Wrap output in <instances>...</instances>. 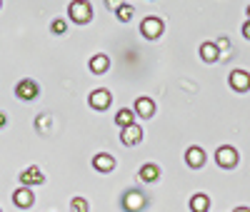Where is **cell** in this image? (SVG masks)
<instances>
[{"label": "cell", "mask_w": 250, "mask_h": 212, "mask_svg": "<svg viewBox=\"0 0 250 212\" xmlns=\"http://www.w3.org/2000/svg\"><path fill=\"white\" fill-rule=\"evenodd\" d=\"M120 140H123V145H128V147H133V145L143 142V127H140V125H130V127H125V130L120 133Z\"/></svg>", "instance_id": "8fae6325"}, {"label": "cell", "mask_w": 250, "mask_h": 212, "mask_svg": "<svg viewBox=\"0 0 250 212\" xmlns=\"http://www.w3.org/2000/svg\"><path fill=\"white\" fill-rule=\"evenodd\" d=\"M13 202L20 207V210H25V207H33L35 202V195H33V190L30 187H18L15 193H13Z\"/></svg>", "instance_id": "30bf717a"}, {"label": "cell", "mask_w": 250, "mask_h": 212, "mask_svg": "<svg viewBox=\"0 0 250 212\" xmlns=\"http://www.w3.org/2000/svg\"><path fill=\"white\" fill-rule=\"evenodd\" d=\"M245 13H248V20H250V5H248V8H245Z\"/></svg>", "instance_id": "484cf974"}, {"label": "cell", "mask_w": 250, "mask_h": 212, "mask_svg": "<svg viewBox=\"0 0 250 212\" xmlns=\"http://www.w3.org/2000/svg\"><path fill=\"white\" fill-rule=\"evenodd\" d=\"M133 120H135V113H133L130 108H123V110H118V115H115V125L123 127V130H125V127H130V125H135Z\"/></svg>", "instance_id": "ac0fdd59"}, {"label": "cell", "mask_w": 250, "mask_h": 212, "mask_svg": "<svg viewBox=\"0 0 250 212\" xmlns=\"http://www.w3.org/2000/svg\"><path fill=\"white\" fill-rule=\"evenodd\" d=\"M50 30L55 33V35H62L68 30V25H65V20H53V25H50Z\"/></svg>", "instance_id": "7402d4cb"}, {"label": "cell", "mask_w": 250, "mask_h": 212, "mask_svg": "<svg viewBox=\"0 0 250 212\" xmlns=\"http://www.w3.org/2000/svg\"><path fill=\"white\" fill-rule=\"evenodd\" d=\"M208 207H210V197L205 193H198L190 197V212H208Z\"/></svg>", "instance_id": "e0dca14e"}, {"label": "cell", "mask_w": 250, "mask_h": 212, "mask_svg": "<svg viewBox=\"0 0 250 212\" xmlns=\"http://www.w3.org/2000/svg\"><path fill=\"white\" fill-rule=\"evenodd\" d=\"M88 65H90V73H93V75H103V73L110 68V58H108V55H103V53H98V55L90 58Z\"/></svg>", "instance_id": "5bb4252c"}, {"label": "cell", "mask_w": 250, "mask_h": 212, "mask_svg": "<svg viewBox=\"0 0 250 212\" xmlns=\"http://www.w3.org/2000/svg\"><path fill=\"white\" fill-rule=\"evenodd\" d=\"M35 127H38V133H50V127H53V120H50V115H38V120H35Z\"/></svg>", "instance_id": "ffe728a7"}, {"label": "cell", "mask_w": 250, "mask_h": 212, "mask_svg": "<svg viewBox=\"0 0 250 212\" xmlns=\"http://www.w3.org/2000/svg\"><path fill=\"white\" fill-rule=\"evenodd\" d=\"M200 58L205 62H218L220 60V50H218L215 42H203L200 45Z\"/></svg>", "instance_id": "9a60e30c"}, {"label": "cell", "mask_w": 250, "mask_h": 212, "mask_svg": "<svg viewBox=\"0 0 250 212\" xmlns=\"http://www.w3.org/2000/svg\"><path fill=\"white\" fill-rule=\"evenodd\" d=\"M88 102H90V108H95V110H105V108H110L113 95H110V90H105V88H98V90L90 93Z\"/></svg>", "instance_id": "5b68a950"}, {"label": "cell", "mask_w": 250, "mask_h": 212, "mask_svg": "<svg viewBox=\"0 0 250 212\" xmlns=\"http://www.w3.org/2000/svg\"><path fill=\"white\" fill-rule=\"evenodd\" d=\"M145 207V195L140 190H128V193L123 195V210L125 212H140Z\"/></svg>", "instance_id": "277c9868"}, {"label": "cell", "mask_w": 250, "mask_h": 212, "mask_svg": "<svg viewBox=\"0 0 250 212\" xmlns=\"http://www.w3.org/2000/svg\"><path fill=\"white\" fill-rule=\"evenodd\" d=\"M163 20L160 18H155V15H148L140 23V33H143V38H148V40H155V38H160L163 35Z\"/></svg>", "instance_id": "3957f363"}, {"label": "cell", "mask_w": 250, "mask_h": 212, "mask_svg": "<svg viewBox=\"0 0 250 212\" xmlns=\"http://www.w3.org/2000/svg\"><path fill=\"white\" fill-rule=\"evenodd\" d=\"M133 113H135V115H140V117H145V120H150V117L155 115V102H153L150 97H138V100H135Z\"/></svg>", "instance_id": "7c38bea8"}, {"label": "cell", "mask_w": 250, "mask_h": 212, "mask_svg": "<svg viewBox=\"0 0 250 212\" xmlns=\"http://www.w3.org/2000/svg\"><path fill=\"white\" fill-rule=\"evenodd\" d=\"M20 182H23V187H33V185H43V182H45V175L40 173V167L30 165V167H25L23 173H20Z\"/></svg>", "instance_id": "8992f818"}, {"label": "cell", "mask_w": 250, "mask_h": 212, "mask_svg": "<svg viewBox=\"0 0 250 212\" xmlns=\"http://www.w3.org/2000/svg\"><path fill=\"white\" fill-rule=\"evenodd\" d=\"M68 13H70V20L78 25H85L93 20V5L90 3H83V0H75V3L68 5Z\"/></svg>", "instance_id": "6da1fadb"}, {"label": "cell", "mask_w": 250, "mask_h": 212, "mask_svg": "<svg viewBox=\"0 0 250 212\" xmlns=\"http://www.w3.org/2000/svg\"><path fill=\"white\" fill-rule=\"evenodd\" d=\"M0 5H3V3H0Z\"/></svg>", "instance_id": "4316f807"}, {"label": "cell", "mask_w": 250, "mask_h": 212, "mask_svg": "<svg viewBox=\"0 0 250 212\" xmlns=\"http://www.w3.org/2000/svg\"><path fill=\"white\" fill-rule=\"evenodd\" d=\"M205 150L203 147H198V145H190L185 150V162H188V167H193V170H200L203 165H205Z\"/></svg>", "instance_id": "52a82bcc"}, {"label": "cell", "mask_w": 250, "mask_h": 212, "mask_svg": "<svg viewBox=\"0 0 250 212\" xmlns=\"http://www.w3.org/2000/svg\"><path fill=\"white\" fill-rule=\"evenodd\" d=\"M115 13H118V20H120V23H130V18H133L135 8L128 5V3H120V5H115Z\"/></svg>", "instance_id": "d6986e66"}, {"label": "cell", "mask_w": 250, "mask_h": 212, "mask_svg": "<svg viewBox=\"0 0 250 212\" xmlns=\"http://www.w3.org/2000/svg\"><path fill=\"white\" fill-rule=\"evenodd\" d=\"M70 212H88V200L85 197H73L70 200Z\"/></svg>", "instance_id": "44dd1931"}, {"label": "cell", "mask_w": 250, "mask_h": 212, "mask_svg": "<svg viewBox=\"0 0 250 212\" xmlns=\"http://www.w3.org/2000/svg\"><path fill=\"white\" fill-rule=\"evenodd\" d=\"M5 122H8V117H5V113H0V127H5Z\"/></svg>", "instance_id": "cb8c5ba5"}, {"label": "cell", "mask_w": 250, "mask_h": 212, "mask_svg": "<svg viewBox=\"0 0 250 212\" xmlns=\"http://www.w3.org/2000/svg\"><path fill=\"white\" fill-rule=\"evenodd\" d=\"M243 38H248V40H250V20L243 25Z\"/></svg>", "instance_id": "603a6c76"}, {"label": "cell", "mask_w": 250, "mask_h": 212, "mask_svg": "<svg viewBox=\"0 0 250 212\" xmlns=\"http://www.w3.org/2000/svg\"><path fill=\"white\" fill-rule=\"evenodd\" d=\"M158 177H160V167H158V165L145 162V165L140 167V180H143V182H155Z\"/></svg>", "instance_id": "2e32d148"}, {"label": "cell", "mask_w": 250, "mask_h": 212, "mask_svg": "<svg viewBox=\"0 0 250 212\" xmlns=\"http://www.w3.org/2000/svg\"><path fill=\"white\" fill-rule=\"evenodd\" d=\"M93 167L98 170V173H113L115 170V157L108 155V153H98L93 157Z\"/></svg>", "instance_id": "4fadbf2b"}, {"label": "cell", "mask_w": 250, "mask_h": 212, "mask_svg": "<svg viewBox=\"0 0 250 212\" xmlns=\"http://www.w3.org/2000/svg\"><path fill=\"white\" fill-rule=\"evenodd\" d=\"M238 160H240V155H238V150H235L233 145H223V147H218L215 162H218L223 170H233V167L238 165Z\"/></svg>", "instance_id": "7a4b0ae2"}, {"label": "cell", "mask_w": 250, "mask_h": 212, "mask_svg": "<svg viewBox=\"0 0 250 212\" xmlns=\"http://www.w3.org/2000/svg\"><path fill=\"white\" fill-rule=\"evenodd\" d=\"M38 82L35 80H20L18 85H15V95L20 97V100H35L38 97Z\"/></svg>", "instance_id": "ba28073f"}, {"label": "cell", "mask_w": 250, "mask_h": 212, "mask_svg": "<svg viewBox=\"0 0 250 212\" xmlns=\"http://www.w3.org/2000/svg\"><path fill=\"white\" fill-rule=\"evenodd\" d=\"M233 212H250V207H235Z\"/></svg>", "instance_id": "d4e9b609"}, {"label": "cell", "mask_w": 250, "mask_h": 212, "mask_svg": "<svg viewBox=\"0 0 250 212\" xmlns=\"http://www.w3.org/2000/svg\"><path fill=\"white\" fill-rule=\"evenodd\" d=\"M230 88H233L235 93L250 90V73H245V70H233V73H230Z\"/></svg>", "instance_id": "9c48e42d"}]
</instances>
